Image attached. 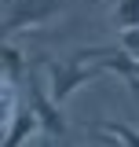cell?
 <instances>
[{
    "label": "cell",
    "instance_id": "3",
    "mask_svg": "<svg viewBox=\"0 0 139 147\" xmlns=\"http://www.w3.org/2000/svg\"><path fill=\"white\" fill-rule=\"evenodd\" d=\"M99 63H103L106 74H117L124 85L139 96V59L136 55H128L124 48H103L99 52Z\"/></svg>",
    "mask_w": 139,
    "mask_h": 147
},
{
    "label": "cell",
    "instance_id": "6",
    "mask_svg": "<svg viewBox=\"0 0 139 147\" xmlns=\"http://www.w3.org/2000/svg\"><path fill=\"white\" fill-rule=\"evenodd\" d=\"M4 85H7V88H18V85H22V77H26V55L18 52L15 44H7V40H4Z\"/></svg>",
    "mask_w": 139,
    "mask_h": 147
},
{
    "label": "cell",
    "instance_id": "9",
    "mask_svg": "<svg viewBox=\"0 0 139 147\" xmlns=\"http://www.w3.org/2000/svg\"><path fill=\"white\" fill-rule=\"evenodd\" d=\"M121 48L128 55H136L139 59V26H132V30H121Z\"/></svg>",
    "mask_w": 139,
    "mask_h": 147
},
{
    "label": "cell",
    "instance_id": "7",
    "mask_svg": "<svg viewBox=\"0 0 139 147\" xmlns=\"http://www.w3.org/2000/svg\"><path fill=\"white\" fill-rule=\"evenodd\" d=\"M103 132H110L114 140H121L124 147H139V129L136 125H124V121H103Z\"/></svg>",
    "mask_w": 139,
    "mask_h": 147
},
{
    "label": "cell",
    "instance_id": "4",
    "mask_svg": "<svg viewBox=\"0 0 139 147\" xmlns=\"http://www.w3.org/2000/svg\"><path fill=\"white\" fill-rule=\"evenodd\" d=\"M59 4H62V0H18V7L7 15V33L22 30L26 22H44V18H51L55 11H59Z\"/></svg>",
    "mask_w": 139,
    "mask_h": 147
},
{
    "label": "cell",
    "instance_id": "10",
    "mask_svg": "<svg viewBox=\"0 0 139 147\" xmlns=\"http://www.w3.org/2000/svg\"><path fill=\"white\" fill-rule=\"evenodd\" d=\"M117 144H121V140H106V136H103V129L92 136V147H117Z\"/></svg>",
    "mask_w": 139,
    "mask_h": 147
},
{
    "label": "cell",
    "instance_id": "5",
    "mask_svg": "<svg viewBox=\"0 0 139 147\" xmlns=\"http://www.w3.org/2000/svg\"><path fill=\"white\" fill-rule=\"evenodd\" d=\"M37 132H44L40 129V118L33 114V107H18L15 121L7 125V136H4V147H22V140H29Z\"/></svg>",
    "mask_w": 139,
    "mask_h": 147
},
{
    "label": "cell",
    "instance_id": "8",
    "mask_svg": "<svg viewBox=\"0 0 139 147\" xmlns=\"http://www.w3.org/2000/svg\"><path fill=\"white\" fill-rule=\"evenodd\" d=\"M114 18L121 22V30L139 26V0H121V4H117V11H114Z\"/></svg>",
    "mask_w": 139,
    "mask_h": 147
},
{
    "label": "cell",
    "instance_id": "1",
    "mask_svg": "<svg viewBox=\"0 0 139 147\" xmlns=\"http://www.w3.org/2000/svg\"><path fill=\"white\" fill-rule=\"evenodd\" d=\"M92 48H81V52H73L66 59V63H55V59H48L44 66H48V77H51V96L59 107H66V99L73 96V92L81 88V85H88V81H95V77H103V63H95V66H88V59H92Z\"/></svg>",
    "mask_w": 139,
    "mask_h": 147
},
{
    "label": "cell",
    "instance_id": "2",
    "mask_svg": "<svg viewBox=\"0 0 139 147\" xmlns=\"http://www.w3.org/2000/svg\"><path fill=\"white\" fill-rule=\"evenodd\" d=\"M29 107H33V114L40 118V129H44L48 140L66 136V114H62V107H59L44 88H37V85L29 88Z\"/></svg>",
    "mask_w": 139,
    "mask_h": 147
}]
</instances>
